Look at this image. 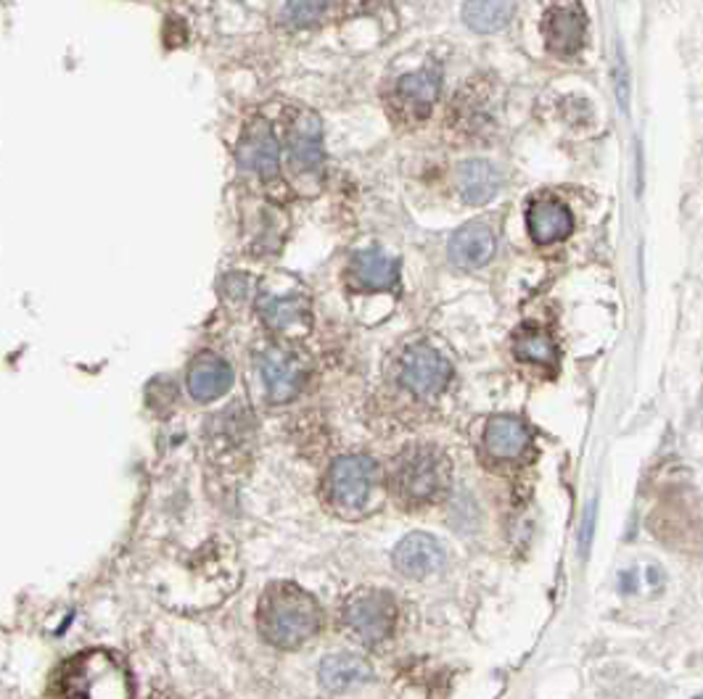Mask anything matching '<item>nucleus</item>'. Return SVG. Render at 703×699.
I'll use <instances>...</instances> for the list:
<instances>
[{
    "mask_svg": "<svg viewBox=\"0 0 703 699\" xmlns=\"http://www.w3.org/2000/svg\"><path fill=\"white\" fill-rule=\"evenodd\" d=\"M260 633L279 649H296L321 629V608L296 583H273L260 599Z\"/></svg>",
    "mask_w": 703,
    "mask_h": 699,
    "instance_id": "f257e3e1",
    "label": "nucleus"
},
{
    "mask_svg": "<svg viewBox=\"0 0 703 699\" xmlns=\"http://www.w3.org/2000/svg\"><path fill=\"white\" fill-rule=\"evenodd\" d=\"M64 699H130V676L109 652H85L64 670Z\"/></svg>",
    "mask_w": 703,
    "mask_h": 699,
    "instance_id": "f03ea898",
    "label": "nucleus"
},
{
    "mask_svg": "<svg viewBox=\"0 0 703 699\" xmlns=\"http://www.w3.org/2000/svg\"><path fill=\"white\" fill-rule=\"evenodd\" d=\"M394 486L404 502H437L450 486V462L435 446L408 449L394 465Z\"/></svg>",
    "mask_w": 703,
    "mask_h": 699,
    "instance_id": "7ed1b4c3",
    "label": "nucleus"
},
{
    "mask_svg": "<svg viewBox=\"0 0 703 699\" xmlns=\"http://www.w3.org/2000/svg\"><path fill=\"white\" fill-rule=\"evenodd\" d=\"M381 470L368 454L339 456L329 470V496L333 508L354 512L365 508L368 499L379 486Z\"/></svg>",
    "mask_w": 703,
    "mask_h": 699,
    "instance_id": "20e7f679",
    "label": "nucleus"
},
{
    "mask_svg": "<svg viewBox=\"0 0 703 699\" xmlns=\"http://www.w3.org/2000/svg\"><path fill=\"white\" fill-rule=\"evenodd\" d=\"M394 599L383 591H362L344 608V623L365 644H381L394 631Z\"/></svg>",
    "mask_w": 703,
    "mask_h": 699,
    "instance_id": "39448f33",
    "label": "nucleus"
},
{
    "mask_svg": "<svg viewBox=\"0 0 703 699\" xmlns=\"http://www.w3.org/2000/svg\"><path fill=\"white\" fill-rule=\"evenodd\" d=\"M260 375L265 383L267 398L273 404H286L300 396L304 385V362L294 352L281 346H270L260 354Z\"/></svg>",
    "mask_w": 703,
    "mask_h": 699,
    "instance_id": "423d86ee",
    "label": "nucleus"
},
{
    "mask_svg": "<svg viewBox=\"0 0 703 699\" xmlns=\"http://www.w3.org/2000/svg\"><path fill=\"white\" fill-rule=\"evenodd\" d=\"M450 362L442 354L435 352L431 346L418 344L408 348L402 356L400 367V381L408 391H413L416 396H435L450 383Z\"/></svg>",
    "mask_w": 703,
    "mask_h": 699,
    "instance_id": "0eeeda50",
    "label": "nucleus"
},
{
    "mask_svg": "<svg viewBox=\"0 0 703 699\" xmlns=\"http://www.w3.org/2000/svg\"><path fill=\"white\" fill-rule=\"evenodd\" d=\"M392 560L394 568L400 570L404 578L423 581V578L442 570L445 549L435 536H429V533H410V536H404L400 544H397Z\"/></svg>",
    "mask_w": 703,
    "mask_h": 699,
    "instance_id": "6e6552de",
    "label": "nucleus"
},
{
    "mask_svg": "<svg viewBox=\"0 0 703 699\" xmlns=\"http://www.w3.org/2000/svg\"><path fill=\"white\" fill-rule=\"evenodd\" d=\"M238 164L248 173L260 175L262 180L279 175L281 146L275 140L273 127L267 122H254L246 127L244 138L238 142Z\"/></svg>",
    "mask_w": 703,
    "mask_h": 699,
    "instance_id": "1a4fd4ad",
    "label": "nucleus"
},
{
    "mask_svg": "<svg viewBox=\"0 0 703 699\" xmlns=\"http://www.w3.org/2000/svg\"><path fill=\"white\" fill-rule=\"evenodd\" d=\"M545 38L558 56L577 53L585 42V11L577 3L553 6L545 17Z\"/></svg>",
    "mask_w": 703,
    "mask_h": 699,
    "instance_id": "9d476101",
    "label": "nucleus"
},
{
    "mask_svg": "<svg viewBox=\"0 0 703 699\" xmlns=\"http://www.w3.org/2000/svg\"><path fill=\"white\" fill-rule=\"evenodd\" d=\"M257 312L270 331L296 333L310 327V304L302 294H262Z\"/></svg>",
    "mask_w": 703,
    "mask_h": 699,
    "instance_id": "9b49d317",
    "label": "nucleus"
},
{
    "mask_svg": "<svg viewBox=\"0 0 703 699\" xmlns=\"http://www.w3.org/2000/svg\"><path fill=\"white\" fill-rule=\"evenodd\" d=\"M233 385V370L225 360L215 354L196 356L188 370V391L196 402H215L228 394Z\"/></svg>",
    "mask_w": 703,
    "mask_h": 699,
    "instance_id": "f8f14e48",
    "label": "nucleus"
},
{
    "mask_svg": "<svg viewBox=\"0 0 703 699\" xmlns=\"http://www.w3.org/2000/svg\"><path fill=\"white\" fill-rule=\"evenodd\" d=\"M527 227L535 244L550 246V244H558V240H564L566 235L572 233L574 219H572V211L566 209L560 201H553V198H539V201L529 206Z\"/></svg>",
    "mask_w": 703,
    "mask_h": 699,
    "instance_id": "ddd939ff",
    "label": "nucleus"
},
{
    "mask_svg": "<svg viewBox=\"0 0 703 699\" xmlns=\"http://www.w3.org/2000/svg\"><path fill=\"white\" fill-rule=\"evenodd\" d=\"M289 151L302 169H318L323 164V127L312 111H300L291 119Z\"/></svg>",
    "mask_w": 703,
    "mask_h": 699,
    "instance_id": "4468645a",
    "label": "nucleus"
},
{
    "mask_svg": "<svg viewBox=\"0 0 703 699\" xmlns=\"http://www.w3.org/2000/svg\"><path fill=\"white\" fill-rule=\"evenodd\" d=\"M495 254V233L485 223H471L452 235L450 259L463 269H476L487 264Z\"/></svg>",
    "mask_w": 703,
    "mask_h": 699,
    "instance_id": "2eb2a0df",
    "label": "nucleus"
},
{
    "mask_svg": "<svg viewBox=\"0 0 703 699\" xmlns=\"http://www.w3.org/2000/svg\"><path fill=\"white\" fill-rule=\"evenodd\" d=\"M485 446L495 460H518L529 446V431L516 417H492L485 431Z\"/></svg>",
    "mask_w": 703,
    "mask_h": 699,
    "instance_id": "dca6fc26",
    "label": "nucleus"
},
{
    "mask_svg": "<svg viewBox=\"0 0 703 699\" xmlns=\"http://www.w3.org/2000/svg\"><path fill=\"white\" fill-rule=\"evenodd\" d=\"M321 683L329 691H350L373 679V670L358 654H331L321 662Z\"/></svg>",
    "mask_w": 703,
    "mask_h": 699,
    "instance_id": "f3484780",
    "label": "nucleus"
},
{
    "mask_svg": "<svg viewBox=\"0 0 703 699\" xmlns=\"http://www.w3.org/2000/svg\"><path fill=\"white\" fill-rule=\"evenodd\" d=\"M439 88H442V71L435 67H426L416 75H404L400 85H397V92L408 106L426 117L431 109V104L439 98Z\"/></svg>",
    "mask_w": 703,
    "mask_h": 699,
    "instance_id": "a211bd4d",
    "label": "nucleus"
},
{
    "mask_svg": "<svg viewBox=\"0 0 703 699\" xmlns=\"http://www.w3.org/2000/svg\"><path fill=\"white\" fill-rule=\"evenodd\" d=\"M458 188L468 204H487L500 188V175L489 161H466L458 169Z\"/></svg>",
    "mask_w": 703,
    "mask_h": 699,
    "instance_id": "6ab92c4d",
    "label": "nucleus"
},
{
    "mask_svg": "<svg viewBox=\"0 0 703 699\" xmlns=\"http://www.w3.org/2000/svg\"><path fill=\"white\" fill-rule=\"evenodd\" d=\"M352 273L358 280L371 291H383L392 288L397 283V275H400V264L392 256L381 254V252H360L352 259Z\"/></svg>",
    "mask_w": 703,
    "mask_h": 699,
    "instance_id": "aec40b11",
    "label": "nucleus"
},
{
    "mask_svg": "<svg viewBox=\"0 0 703 699\" xmlns=\"http://www.w3.org/2000/svg\"><path fill=\"white\" fill-rule=\"evenodd\" d=\"M516 3L514 0H466L463 19L473 32H497L510 24Z\"/></svg>",
    "mask_w": 703,
    "mask_h": 699,
    "instance_id": "412c9836",
    "label": "nucleus"
},
{
    "mask_svg": "<svg viewBox=\"0 0 703 699\" xmlns=\"http://www.w3.org/2000/svg\"><path fill=\"white\" fill-rule=\"evenodd\" d=\"M514 352L518 360L535 362V365H556L558 360L553 338L545 331H537V327H527V331L516 335Z\"/></svg>",
    "mask_w": 703,
    "mask_h": 699,
    "instance_id": "4be33fe9",
    "label": "nucleus"
},
{
    "mask_svg": "<svg viewBox=\"0 0 703 699\" xmlns=\"http://www.w3.org/2000/svg\"><path fill=\"white\" fill-rule=\"evenodd\" d=\"M325 9H329V0H283L286 19L296 27L315 24L325 13Z\"/></svg>",
    "mask_w": 703,
    "mask_h": 699,
    "instance_id": "5701e85b",
    "label": "nucleus"
}]
</instances>
